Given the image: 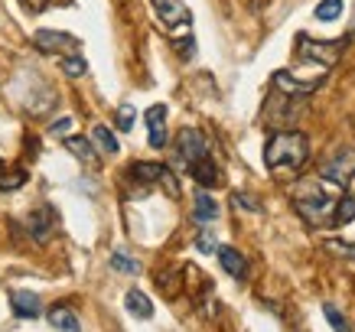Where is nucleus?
Segmentation results:
<instances>
[{"instance_id":"nucleus-22","label":"nucleus","mask_w":355,"mask_h":332,"mask_svg":"<svg viewBox=\"0 0 355 332\" xmlns=\"http://www.w3.org/2000/svg\"><path fill=\"white\" fill-rule=\"evenodd\" d=\"M59 65H62V72L69 78H82L88 72V62L82 55H65V59H59Z\"/></svg>"},{"instance_id":"nucleus-29","label":"nucleus","mask_w":355,"mask_h":332,"mask_svg":"<svg viewBox=\"0 0 355 332\" xmlns=\"http://www.w3.org/2000/svg\"><path fill=\"white\" fill-rule=\"evenodd\" d=\"M72 124H76L72 118H59V121H53V124H49V130H53L55 137H65V134L72 130Z\"/></svg>"},{"instance_id":"nucleus-31","label":"nucleus","mask_w":355,"mask_h":332,"mask_svg":"<svg viewBox=\"0 0 355 332\" xmlns=\"http://www.w3.org/2000/svg\"><path fill=\"white\" fill-rule=\"evenodd\" d=\"M349 40H355V23H352V30H349Z\"/></svg>"},{"instance_id":"nucleus-7","label":"nucleus","mask_w":355,"mask_h":332,"mask_svg":"<svg viewBox=\"0 0 355 332\" xmlns=\"http://www.w3.org/2000/svg\"><path fill=\"white\" fill-rule=\"evenodd\" d=\"M320 176L336 186H349V180H355V150H336L329 160L320 166Z\"/></svg>"},{"instance_id":"nucleus-21","label":"nucleus","mask_w":355,"mask_h":332,"mask_svg":"<svg viewBox=\"0 0 355 332\" xmlns=\"http://www.w3.org/2000/svg\"><path fill=\"white\" fill-rule=\"evenodd\" d=\"M352 218H355V195H343V199H339V205H336V222H333V228L349 225Z\"/></svg>"},{"instance_id":"nucleus-25","label":"nucleus","mask_w":355,"mask_h":332,"mask_svg":"<svg viewBox=\"0 0 355 332\" xmlns=\"http://www.w3.org/2000/svg\"><path fill=\"white\" fill-rule=\"evenodd\" d=\"M196 247L202 251V254H218V238L212 228H202L199 231V238H196Z\"/></svg>"},{"instance_id":"nucleus-19","label":"nucleus","mask_w":355,"mask_h":332,"mask_svg":"<svg viewBox=\"0 0 355 332\" xmlns=\"http://www.w3.org/2000/svg\"><path fill=\"white\" fill-rule=\"evenodd\" d=\"M343 7H345L343 0H320L316 10H313V17H316L320 23H333V20L343 17Z\"/></svg>"},{"instance_id":"nucleus-15","label":"nucleus","mask_w":355,"mask_h":332,"mask_svg":"<svg viewBox=\"0 0 355 332\" xmlns=\"http://www.w3.org/2000/svg\"><path fill=\"white\" fill-rule=\"evenodd\" d=\"M189 173H193V180L199 182V186H205V189H212V186H218V182H222V173H218V166L212 163V157H205V160L193 163V166H189Z\"/></svg>"},{"instance_id":"nucleus-10","label":"nucleus","mask_w":355,"mask_h":332,"mask_svg":"<svg viewBox=\"0 0 355 332\" xmlns=\"http://www.w3.org/2000/svg\"><path fill=\"white\" fill-rule=\"evenodd\" d=\"M320 85H323V76H316L313 82H297V78L287 76V72H274V88L284 91L287 98H306V95H313Z\"/></svg>"},{"instance_id":"nucleus-2","label":"nucleus","mask_w":355,"mask_h":332,"mask_svg":"<svg viewBox=\"0 0 355 332\" xmlns=\"http://www.w3.org/2000/svg\"><path fill=\"white\" fill-rule=\"evenodd\" d=\"M326 186H329V180L316 176V180H303L300 186H297V193H293V209L316 228L333 225L336 222V205H339V199H336Z\"/></svg>"},{"instance_id":"nucleus-13","label":"nucleus","mask_w":355,"mask_h":332,"mask_svg":"<svg viewBox=\"0 0 355 332\" xmlns=\"http://www.w3.org/2000/svg\"><path fill=\"white\" fill-rule=\"evenodd\" d=\"M218 264H222V270H225L228 277H235V280L248 277V261L235 247H218Z\"/></svg>"},{"instance_id":"nucleus-12","label":"nucleus","mask_w":355,"mask_h":332,"mask_svg":"<svg viewBox=\"0 0 355 332\" xmlns=\"http://www.w3.org/2000/svg\"><path fill=\"white\" fill-rule=\"evenodd\" d=\"M10 306L20 320H40V316H43V303H40V297L30 293V290H13Z\"/></svg>"},{"instance_id":"nucleus-4","label":"nucleus","mask_w":355,"mask_h":332,"mask_svg":"<svg viewBox=\"0 0 355 332\" xmlns=\"http://www.w3.org/2000/svg\"><path fill=\"white\" fill-rule=\"evenodd\" d=\"M33 46H36L40 53H53V55H59V59H65V55H82V43H78L76 36L59 33V30H36L33 33Z\"/></svg>"},{"instance_id":"nucleus-32","label":"nucleus","mask_w":355,"mask_h":332,"mask_svg":"<svg viewBox=\"0 0 355 332\" xmlns=\"http://www.w3.org/2000/svg\"><path fill=\"white\" fill-rule=\"evenodd\" d=\"M0 173H3V163H0Z\"/></svg>"},{"instance_id":"nucleus-26","label":"nucleus","mask_w":355,"mask_h":332,"mask_svg":"<svg viewBox=\"0 0 355 332\" xmlns=\"http://www.w3.org/2000/svg\"><path fill=\"white\" fill-rule=\"evenodd\" d=\"M134 121H137V111H134V105H121L118 114H114V124H118V130H134Z\"/></svg>"},{"instance_id":"nucleus-23","label":"nucleus","mask_w":355,"mask_h":332,"mask_svg":"<svg viewBox=\"0 0 355 332\" xmlns=\"http://www.w3.org/2000/svg\"><path fill=\"white\" fill-rule=\"evenodd\" d=\"M323 316H326V322L333 326L336 332H352V326H349V320H345L343 313L336 310L333 303H323Z\"/></svg>"},{"instance_id":"nucleus-18","label":"nucleus","mask_w":355,"mask_h":332,"mask_svg":"<svg viewBox=\"0 0 355 332\" xmlns=\"http://www.w3.org/2000/svg\"><path fill=\"white\" fill-rule=\"evenodd\" d=\"M65 150L72 153L76 160L88 163V166H98V153L92 150V140H85V137H65Z\"/></svg>"},{"instance_id":"nucleus-11","label":"nucleus","mask_w":355,"mask_h":332,"mask_svg":"<svg viewBox=\"0 0 355 332\" xmlns=\"http://www.w3.org/2000/svg\"><path fill=\"white\" fill-rule=\"evenodd\" d=\"M153 7H157V13H160L163 26H170V30H176V26H189V10L183 7V0H153Z\"/></svg>"},{"instance_id":"nucleus-20","label":"nucleus","mask_w":355,"mask_h":332,"mask_svg":"<svg viewBox=\"0 0 355 332\" xmlns=\"http://www.w3.org/2000/svg\"><path fill=\"white\" fill-rule=\"evenodd\" d=\"M92 140H95L98 147H101V153H118L121 150L118 137H114V134H111L105 124H95V128H92Z\"/></svg>"},{"instance_id":"nucleus-14","label":"nucleus","mask_w":355,"mask_h":332,"mask_svg":"<svg viewBox=\"0 0 355 332\" xmlns=\"http://www.w3.org/2000/svg\"><path fill=\"white\" fill-rule=\"evenodd\" d=\"M46 320H49V326H53L55 332H82V322H78V316L72 313V306H49Z\"/></svg>"},{"instance_id":"nucleus-8","label":"nucleus","mask_w":355,"mask_h":332,"mask_svg":"<svg viewBox=\"0 0 355 332\" xmlns=\"http://www.w3.org/2000/svg\"><path fill=\"white\" fill-rule=\"evenodd\" d=\"M26 231H30V238L36 241V245H46L55 231V212L46 202L36 205V209L26 215Z\"/></svg>"},{"instance_id":"nucleus-9","label":"nucleus","mask_w":355,"mask_h":332,"mask_svg":"<svg viewBox=\"0 0 355 332\" xmlns=\"http://www.w3.org/2000/svg\"><path fill=\"white\" fill-rule=\"evenodd\" d=\"M147 140H150L153 150H163L166 147V105H150L147 107Z\"/></svg>"},{"instance_id":"nucleus-16","label":"nucleus","mask_w":355,"mask_h":332,"mask_svg":"<svg viewBox=\"0 0 355 332\" xmlns=\"http://www.w3.org/2000/svg\"><path fill=\"white\" fill-rule=\"evenodd\" d=\"M193 218H196V222H202V225L216 222V218H218V202L209 193H196V199H193Z\"/></svg>"},{"instance_id":"nucleus-6","label":"nucleus","mask_w":355,"mask_h":332,"mask_svg":"<svg viewBox=\"0 0 355 332\" xmlns=\"http://www.w3.org/2000/svg\"><path fill=\"white\" fill-rule=\"evenodd\" d=\"M176 153H180V160L186 166H193V163L209 157V140H205V134L199 128H183L180 137H176Z\"/></svg>"},{"instance_id":"nucleus-17","label":"nucleus","mask_w":355,"mask_h":332,"mask_svg":"<svg viewBox=\"0 0 355 332\" xmlns=\"http://www.w3.org/2000/svg\"><path fill=\"white\" fill-rule=\"evenodd\" d=\"M124 306H128L130 316H137V320H150L153 316V303L147 293H140V290H128L124 293Z\"/></svg>"},{"instance_id":"nucleus-30","label":"nucleus","mask_w":355,"mask_h":332,"mask_svg":"<svg viewBox=\"0 0 355 332\" xmlns=\"http://www.w3.org/2000/svg\"><path fill=\"white\" fill-rule=\"evenodd\" d=\"M235 205L238 209H248V212H261V205L251 199V195H245V193H235Z\"/></svg>"},{"instance_id":"nucleus-5","label":"nucleus","mask_w":355,"mask_h":332,"mask_svg":"<svg viewBox=\"0 0 355 332\" xmlns=\"http://www.w3.org/2000/svg\"><path fill=\"white\" fill-rule=\"evenodd\" d=\"M130 176L140 182H160L163 189L176 199L180 195V182H176V176H173L170 166H163V163H147V160H140V163H130Z\"/></svg>"},{"instance_id":"nucleus-24","label":"nucleus","mask_w":355,"mask_h":332,"mask_svg":"<svg viewBox=\"0 0 355 332\" xmlns=\"http://www.w3.org/2000/svg\"><path fill=\"white\" fill-rule=\"evenodd\" d=\"M111 268L121 270V274H140V261L128 257L124 251H114V254H111Z\"/></svg>"},{"instance_id":"nucleus-27","label":"nucleus","mask_w":355,"mask_h":332,"mask_svg":"<svg viewBox=\"0 0 355 332\" xmlns=\"http://www.w3.org/2000/svg\"><path fill=\"white\" fill-rule=\"evenodd\" d=\"M23 182H26V173H23V170L7 173V176L0 173V189H7V193H10V189H20Z\"/></svg>"},{"instance_id":"nucleus-28","label":"nucleus","mask_w":355,"mask_h":332,"mask_svg":"<svg viewBox=\"0 0 355 332\" xmlns=\"http://www.w3.org/2000/svg\"><path fill=\"white\" fill-rule=\"evenodd\" d=\"M326 251H333L339 257H352L355 261V241H326Z\"/></svg>"},{"instance_id":"nucleus-1","label":"nucleus","mask_w":355,"mask_h":332,"mask_svg":"<svg viewBox=\"0 0 355 332\" xmlns=\"http://www.w3.org/2000/svg\"><path fill=\"white\" fill-rule=\"evenodd\" d=\"M310 160V140L300 130H277L264 143V166L270 173H300Z\"/></svg>"},{"instance_id":"nucleus-3","label":"nucleus","mask_w":355,"mask_h":332,"mask_svg":"<svg viewBox=\"0 0 355 332\" xmlns=\"http://www.w3.org/2000/svg\"><path fill=\"white\" fill-rule=\"evenodd\" d=\"M345 43H349V36H345V40H329V43H316L306 33H300V36H297V53H300L303 59H310V62H320L323 69H329V65H336V59L343 55Z\"/></svg>"}]
</instances>
